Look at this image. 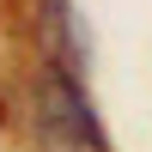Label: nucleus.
I'll list each match as a JSON object with an SVG mask.
<instances>
[{
	"label": "nucleus",
	"instance_id": "1",
	"mask_svg": "<svg viewBox=\"0 0 152 152\" xmlns=\"http://www.w3.org/2000/svg\"><path fill=\"white\" fill-rule=\"evenodd\" d=\"M37 146L43 152H110L91 104H85V85L67 67L37 73Z\"/></svg>",
	"mask_w": 152,
	"mask_h": 152
},
{
	"label": "nucleus",
	"instance_id": "2",
	"mask_svg": "<svg viewBox=\"0 0 152 152\" xmlns=\"http://www.w3.org/2000/svg\"><path fill=\"white\" fill-rule=\"evenodd\" d=\"M43 37H49V61L79 79L85 73V37H79V18H73V0H43Z\"/></svg>",
	"mask_w": 152,
	"mask_h": 152
}]
</instances>
